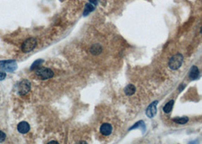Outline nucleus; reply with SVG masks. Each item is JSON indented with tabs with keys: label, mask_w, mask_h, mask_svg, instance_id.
Segmentation results:
<instances>
[{
	"label": "nucleus",
	"mask_w": 202,
	"mask_h": 144,
	"mask_svg": "<svg viewBox=\"0 0 202 144\" xmlns=\"http://www.w3.org/2000/svg\"><path fill=\"white\" fill-rule=\"evenodd\" d=\"M43 60L42 59H38L37 60V61H35L33 64H32L31 67V70H34V69L38 68V67L40 66V65L43 63Z\"/></svg>",
	"instance_id": "2eb2a0df"
},
{
	"label": "nucleus",
	"mask_w": 202,
	"mask_h": 144,
	"mask_svg": "<svg viewBox=\"0 0 202 144\" xmlns=\"http://www.w3.org/2000/svg\"><path fill=\"white\" fill-rule=\"evenodd\" d=\"M31 83L28 80H22L18 84V93L21 96L28 94L31 90Z\"/></svg>",
	"instance_id": "39448f33"
},
{
	"label": "nucleus",
	"mask_w": 202,
	"mask_h": 144,
	"mask_svg": "<svg viewBox=\"0 0 202 144\" xmlns=\"http://www.w3.org/2000/svg\"><path fill=\"white\" fill-rule=\"evenodd\" d=\"M94 10V6L92 3H87L85 5V8L84 10V16H87L88 15H89L91 12Z\"/></svg>",
	"instance_id": "f8f14e48"
},
{
	"label": "nucleus",
	"mask_w": 202,
	"mask_h": 144,
	"mask_svg": "<svg viewBox=\"0 0 202 144\" xmlns=\"http://www.w3.org/2000/svg\"><path fill=\"white\" fill-rule=\"evenodd\" d=\"M199 76V70L197 66L191 67L190 72H189V77L191 80H195Z\"/></svg>",
	"instance_id": "1a4fd4ad"
},
{
	"label": "nucleus",
	"mask_w": 202,
	"mask_h": 144,
	"mask_svg": "<svg viewBox=\"0 0 202 144\" xmlns=\"http://www.w3.org/2000/svg\"><path fill=\"white\" fill-rule=\"evenodd\" d=\"M173 122L176 124H185L189 122V118L188 117H182V118H175L173 119Z\"/></svg>",
	"instance_id": "4468645a"
},
{
	"label": "nucleus",
	"mask_w": 202,
	"mask_h": 144,
	"mask_svg": "<svg viewBox=\"0 0 202 144\" xmlns=\"http://www.w3.org/2000/svg\"><path fill=\"white\" fill-rule=\"evenodd\" d=\"M135 90H136L135 87H134V85L129 84L125 88V90H124V91H125V93L126 94L127 96H132L135 93Z\"/></svg>",
	"instance_id": "9b49d317"
},
{
	"label": "nucleus",
	"mask_w": 202,
	"mask_h": 144,
	"mask_svg": "<svg viewBox=\"0 0 202 144\" xmlns=\"http://www.w3.org/2000/svg\"><path fill=\"white\" fill-rule=\"evenodd\" d=\"M18 68L17 62L15 60L0 61V69L8 72H13Z\"/></svg>",
	"instance_id": "7ed1b4c3"
},
{
	"label": "nucleus",
	"mask_w": 202,
	"mask_h": 144,
	"mask_svg": "<svg viewBox=\"0 0 202 144\" xmlns=\"http://www.w3.org/2000/svg\"><path fill=\"white\" fill-rule=\"evenodd\" d=\"M100 133L104 136H109L111 134L112 131H113V127L109 123H104L100 126Z\"/></svg>",
	"instance_id": "0eeeda50"
},
{
	"label": "nucleus",
	"mask_w": 202,
	"mask_h": 144,
	"mask_svg": "<svg viewBox=\"0 0 202 144\" xmlns=\"http://www.w3.org/2000/svg\"><path fill=\"white\" fill-rule=\"evenodd\" d=\"M173 105H174V101H173V100H170L169 102L166 103V104L165 105L164 107V112L169 113L170 112L172 111V109H173Z\"/></svg>",
	"instance_id": "ddd939ff"
},
{
	"label": "nucleus",
	"mask_w": 202,
	"mask_h": 144,
	"mask_svg": "<svg viewBox=\"0 0 202 144\" xmlns=\"http://www.w3.org/2000/svg\"><path fill=\"white\" fill-rule=\"evenodd\" d=\"M201 33H202V27H201Z\"/></svg>",
	"instance_id": "412c9836"
},
{
	"label": "nucleus",
	"mask_w": 202,
	"mask_h": 144,
	"mask_svg": "<svg viewBox=\"0 0 202 144\" xmlns=\"http://www.w3.org/2000/svg\"><path fill=\"white\" fill-rule=\"evenodd\" d=\"M89 1H90V2L92 3L93 5H96V4H97V0H89Z\"/></svg>",
	"instance_id": "6ab92c4d"
},
{
	"label": "nucleus",
	"mask_w": 202,
	"mask_h": 144,
	"mask_svg": "<svg viewBox=\"0 0 202 144\" xmlns=\"http://www.w3.org/2000/svg\"><path fill=\"white\" fill-rule=\"evenodd\" d=\"M49 143H58V142H56V141H51V142H49Z\"/></svg>",
	"instance_id": "aec40b11"
},
{
	"label": "nucleus",
	"mask_w": 202,
	"mask_h": 144,
	"mask_svg": "<svg viewBox=\"0 0 202 144\" xmlns=\"http://www.w3.org/2000/svg\"><path fill=\"white\" fill-rule=\"evenodd\" d=\"M90 52H91V54L94 55V56H97V55L100 54L101 52H102V47H101V46L98 43L93 44V45L90 47Z\"/></svg>",
	"instance_id": "9d476101"
},
{
	"label": "nucleus",
	"mask_w": 202,
	"mask_h": 144,
	"mask_svg": "<svg viewBox=\"0 0 202 144\" xmlns=\"http://www.w3.org/2000/svg\"><path fill=\"white\" fill-rule=\"evenodd\" d=\"M158 103V101H154L152 102L150 106H148L146 110V115L148 118H151L154 117V115L157 113V105Z\"/></svg>",
	"instance_id": "423d86ee"
},
{
	"label": "nucleus",
	"mask_w": 202,
	"mask_h": 144,
	"mask_svg": "<svg viewBox=\"0 0 202 144\" xmlns=\"http://www.w3.org/2000/svg\"><path fill=\"white\" fill-rule=\"evenodd\" d=\"M6 138V135L4 132H3L2 131H0V143L3 142Z\"/></svg>",
	"instance_id": "f3484780"
},
{
	"label": "nucleus",
	"mask_w": 202,
	"mask_h": 144,
	"mask_svg": "<svg viewBox=\"0 0 202 144\" xmlns=\"http://www.w3.org/2000/svg\"><path fill=\"white\" fill-rule=\"evenodd\" d=\"M183 56L182 54H176L169 59V66L172 70H177L181 67L183 62Z\"/></svg>",
	"instance_id": "f03ea898"
},
{
	"label": "nucleus",
	"mask_w": 202,
	"mask_h": 144,
	"mask_svg": "<svg viewBox=\"0 0 202 144\" xmlns=\"http://www.w3.org/2000/svg\"><path fill=\"white\" fill-rule=\"evenodd\" d=\"M138 127H141V128L144 129V131H145V124H144V122H142V121H141V122H138L135 124H134V125H133L132 127H131L130 130L138 128Z\"/></svg>",
	"instance_id": "dca6fc26"
},
{
	"label": "nucleus",
	"mask_w": 202,
	"mask_h": 144,
	"mask_svg": "<svg viewBox=\"0 0 202 144\" xmlns=\"http://www.w3.org/2000/svg\"><path fill=\"white\" fill-rule=\"evenodd\" d=\"M37 46V40L36 39L33 38V37H31V38H28L22 43V46H21V50L24 52V53L30 52L36 47Z\"/></svg>",
	"instance_id": "20e7f679"
},
{
	"label": "nucleus",
	"mask_w": 202,
	"mask_h": 144,
	"mask_svg": "<svg viewBox=\"0 0 202 144\" xmlns=\"http://www.w3.org/2000/svg\"><path fill=\"white\" fill-rule=\"evenodd\" d=\"M35 73L37 76H39L42 80H47L52 78L54 76V73L50 68L48 67H39L35 70Z\"/></svg>",
	"instance_id": "f257e3e1"
},
{
	"label": "nucleus",
	"mask_w": 202,
	"mask_h": 144,
	"mask_svg": "<svg viewBox=\"0 0 202 144\" xmlns=\"http://www.w3.org/2000/svg\"><path fill=\"white\" fill-rule=\"evenodd\" d=\"M6 77V74H5L4 72H0V81H3Z\"/></svg>",
	"instance_id": "a211bd4d"
},
{
	"label": "nucleus",
	"mask_w": 202,
	"mask_h": 144,
	"mask_svg": "<svg viewBox=\"0 0 202 144\" xmlns=\"http://www.w3.org/2000/svg\"><path fill=\"white\" fill-rule=\"evenodd\" d=\"M30 128H31L30 124L26 122H21L18 124V131L21 134H27V133L29 132Z\"/></svg>",
	"instance_id": "6e6552de"
}]
</instances>
